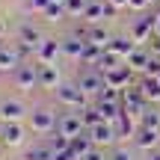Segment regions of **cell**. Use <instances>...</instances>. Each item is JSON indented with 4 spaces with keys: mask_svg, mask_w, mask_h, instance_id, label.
Segmentation results:
<instances>
[{
    "mask_svg": "<svg viewBox=\"0 0 160 160\" xmlns=\"http://www.w3.org/2000/svg\"><path fill=\"white\" fill-rule=\"evenodd\" d=\"M122 110L131 113L133 119H142V113L148 110V101L142 98V92L137 86H128V89H122Z\"/></svg>",
    "mask_w": 160,
    "mask_h": 160,
    "instance_id": "obj_1",
    "label": "cell"
},
{
    "mask_svg": "<svg viewBox=\"0 0 160 160\" xmlns=\"http://www.w3.org/2000/svg\"><path fill=\"white\" fill-rule=\"evenodd\" d=\"M77 86L86 92V95H95V98H98V95L104 92V86H107V80H104V74L95 68V65H89V68H83V71L77 74Z\"/></svg>",
    "mask_w": 160,
    "mask_h": 160,
    "instance_id": "obj_2",
    "label": "cell"
},
{
    "mask_svg": "<svg viewBox=\"0 0 160 160\" xmlns=\"http://www.w3.org/2000/svg\"><path fill=\"white\" fill-rule=\"evenodd\" d=\"M57 101L65 104V107L83 110V107H86V92L80 89L77 83H59V86H57Z\"/></svg>",
    "mask_w": 160,
    "mask_h": 160,
    "instance_id": "obj_3",
    "label": "cell"
},
{
    "mask_svg": "<svg viewBox=\"0 0 160 160\" xmlns=\"http://www.w3.org/2000/svg\"><path fill=\"white\" fill-rule=\"evenodd\" d=\"M12 80H15L18 89H33V86H39V65L21 62L15 71H12Z\"/></svg>",
    "mask_w": 160,
    "mask_h": 160,
    "instance_id": "obj_4",
    "label": "cell"
},
{
    "mask_svg": "<svg viewBox=\"0 0 160 160\" xmlns=\"http://www.w3.org/2000/svg\"><path fill=\"white\" fill-rule=\"evenodd\" d=\"M104 80H107V86H116V89H128V86H131V80H133V68H131L128 62H122V65H116V68L104 71Z\"/></svg>",
    "mask_w": 160,
    "mask_h": 160,
    "instance_id": "obj_5",
    "label": "cell"
},
{
    "mask_svg": "<svg viewBox=\"0 0 160 160\" xmlns=\"http://www.w3.org/2000/svg\"><path fill=\"white\" fill-rule=\"evenodd\" d=\"M89 137H92V142L95 145H113L116 139H119V133H116V125L113 122H98L95 128H89Z\"/></svg>",
    "mask_w": 160,
    "mask_h": 160,
    "instance_id": "obj_6",
    "label": "cell"
},
{
    "mask_svg": "<svg viewBox=\"0 0 160 160\" xmlns=\"http://www.w3.org/2000/svg\"><path fill=\"white\" fill-rule=\"evenodd\" d=\"M30 125L36 133H53L57 131V116L51 110H33L30 113Z\"/></svg>",
    "mask_w": 160,
    "mask_h": 160,
    "instance_id": "obj_7",
    "label": "cell"
},
{
    "mask_svg": "<svg viewBox=\"0 0 160 160\" xmlns=\"http://www.w3.org/2000/svg\"><path fill=\"white\" fill-rule=\"evenodd\" d=\"M59 53H62V42H57V39H45L39 48H36V59L45 62V65H57Z\"/></svg>",
    "mask_w": 160,
    "mask_h": 160,
    "instance_id": "obj_8",
    "label": "cell"
},
{
    "mask_svg": "<svg viewBox=\"0 0 160 160\" xmlns=\"http://www.w3.org/2000/svg\"><path fill=\"white\" fill-rule=\"evenodd\" d=\"M57 131L65 133V137H77V133H83V119H80V113H62L57 119Z\"/></svg>",
    "mask_w": 160,
    "mask_h": 160,
    "instance_id": "obj_9",
    "label": "cell"
},
{
    "mask_svg": "<svg viewBox=\"0 0 160 160\" xmlns=\"http://www.w3.org/2000/svg\"><path fill=\"white\" fill-rule=\"evenodd\" d=\"M113 125H116L119 139H133V137H137V131H139V119H133V116L125 113V110H122V116L113 122Z\"/></svg>",
    "mask_w": 160,
    "mask_h": 160,
    "instance_id": "obj_10",
    "label": "cell"
},
{
    "mask_svg": "<svg viewBox=\"0 0 160 160\" xmlns=\"http://www.w3.org/2000/svg\"><path fill=\"white\" fill-rule=\"evenodd\" d=\"M133 145L142 151H154L160 145V131H151V128H139L137 137H133Z\"/></svg>",
    "mask_w": 160,
    "mask_h": 160,
    "instance_id": "obj_11",
    "label": "cell"
},
{
    "mask_svg": "<svg viewBox=\"0 0 160 160\" xmlns=\"http://www.w3.org/2000/svg\"><path fill=\"white\" fill-rule=\"evenodd\" d=\"M139 92H142V98L148 104H157L160 101V77H154V74H145L142 80H139V86H137Z\"/></svg>",
    "mask_w": 160,
    "mask_h": 160,
    "instance_id": "obj_12",
    "label": "cell"
},
{
    "mask_svg": "<svg viewBox=\"0 0 160 160\" xmlns=\"http://www.w3.org/2000/svg\"><path fill=\"white\" fill-rule=\"evenodd\" d=\"M0 142L6 145V148H15V145L24 142V128L18 125V122H6L3 133H0Z\"/></svg>",
    "mask_w": 160,
    "mask_h": 160,
    "instance_id": "obj_13",
    "label": "cell"
},
{
    "mask_svg": "<svg viewBox=\"0 0 160 160\" xmlns=\"http://www.w3.org/2000/svg\"><path fill=\"white\" fill-rule=\"evenodd\" d=\"M18 65H21V51L9 45H0V71H15Z\"/></svg>",
    "mask_w": 160,
    "mask_h": 160,
    "instance_id": "obj_14",
    "label": "cell"
},
{
    "mask_svg": "<svg viewBox=\"0 0 160 160\" xmlns=\"http://www.w3.org/2000/svg\"><path fill=\"white\" fill-rule=\"evenodd\" d=\"M95 107H98V113H101L104 122H116V119L122 116V101H107V98H98Z\"/></svg>",
    "mask_w": 160,
    "mask_h": 160,
    "instance_id": "obj_15",
    "label": "cell"
},
{
    "mask_svg": "<svg viewBox=\"0 0 160 160\" xmlns=\"http://www.w3.org/2000/svg\"><path fill=\"white\" fill-rule=\"evenodd\" d=\"M39 86H42V89H57V86H59V71H57V65L39 62Z\"/></svg>",
    "mask_w": 160,
    "mask_h": 160,
    "instance_id": "obj_16",
    "label": "cell"
},
{
    "mask_svg": "<svg viewBox=\"0 0 160 160\" xmlns=\"http://www.w3.org/2000/svg\"><path fill=\"white\" fill-rule=\"evenodd\" d=\"M151 33H154V18H139V21H133V27H131V39L133 42H145Z\"/></svg>",
    "mask_w": 160,
    "mask_h": 160,
    "instance_id": "obj_17",
    "label": "cell"
},
{
    "mask_svg": "<svg viewBox=\"0 0 160 160\" xmlns=\"http://www.w3.org/2000/svg\"><path fill=\"white\" fill-rule=\"evenodd\" d=\"M27 113L21 101H3L0 104V119L3 122H21V116Z\"/></svg>",
    "mask_w": 160,
    "mask_h": 160,
    "instance_id": "obj_18",
    "label": "cell"
},
{
    "mask_svg": "<svg viewBox=\"0 0 160 160\" xmlns=\"http://www.w3.org/2000/svg\"><path fill=\"white\" fill-rule=\"evenodd\" d=\"M95 148V142H92V137H89V131H83V133H77V137H71V151H74L77 157H86L89 151Z\"/></svg>",
    "mask_w": 160,
    "mask_h": 160,
    "instance_id": "obj_19",
    "label": "cell"
},
{
    "mask_svg": "<svg viewBox=\"0 0 160 160\" xmlns=\"http://www.w3.org/2000/svg\"><path fill=\"white\" fill-rule=\"evenodd\" d=\"M83 45H86L83 36H68V39H62V53H65L68 59H80V53H83Z\"/></svg>",
    "mask_w": 160,
    "mask_h": 160,
    "instance_id": "obj_20",
    "label": "cell"
},
{
    "mask_svg": "<svg viewBox=\"0 0 160 160\" xmlns=\"http://www.w3.org/2000/svg\"><path fill=\"white\" fill-rule=\"evenodd\" d=\"M21 160H53V148H51V142H48V139H42V142H36Z\"/></svg>",
    "mask_w": 160,
    "mask_h": 160,
    "instance_id": "obj_21",
    "label": "cell"
},
{
    "mask_svg": "<svg viewBox=\"0 0 160 160\" xmlns=\"http://www.w3.org/2000/svg\"><path fill=\"white\" fill-rule=\"evenodd\" d=\"M18 39H21L27 48H39L42 42H45V39H42V33L33 27V24H21V30H18Z\"/></svg>",
    "mask_w": 160,
    "mask_h": 160,
    "instance_id": "obj_22",
    "label": "cell"
},
{
    "mask_svg": "<svg viewBox=\"0 0 160 160\" xmlns=\"http://www.w3.org/2000/svg\"><path fill=\"white\" fill-rule=\"evenodd\" d=\"M107 48H110L113 53H119L122 59H125V57H128V53H131V51H133L137 45H133V39H128V36H113Z\"/></svg>",
    "mask_w": 160,
    "mask_h": 160,
    "instance_id": "obj_23",
    "label": "cell"
},
{
    "mask_svg": "<svg viewBox=\"0 0 160 160\" xmlns=\"http://www.w3.org/2000/svg\"><path fill=\"white\" fill-rule=\"evenodd\" d=\"M42 15L48 18V21H62V18H68V9H65V0H51V3L45 6V12Z\"/></svg>",
    "mask_w": 160,
    "mask_h": 160,
    "instance_id": "obj_24",
    "label": "cell"
},
{
    "mask_svg": "<svg viewBox=\"0 0 160 160\" xmlns=\"http://www.w3.org/2000/svg\"><path fill=\"white\" fill-rule=\"evenodd\" d=\"M110 39H113V36H110L104 27H98V24H92V30L86 33V42H92V45H98V48H107Z\"/></svg>",
    "mask_w": 160,
    "mask_h": 160,
    "instance_id": "obj_25",
    "label": "cell"
},
{
    "mask_svg": "<svg viewBox=\"0 0 160 160\" xmlns=\"http://www.w3.org/2000/svg\"><path fill=\"white\" fill-rule=\"evenodd\" d=\"M125 62L131 65L133 71H145V65H148V53H145V51H139V48H133V51L125 57Z\"/></svg>",
    "mask_w": 160,
    "mask_h": 160,
    "instance_id": "obj_26",
    "label": "cell"
},
{
    "mask_svg": "<svg viewBox=\"0 0 160 160\" xmlns=\"http://www.w3.org/2000/svg\"><path fill=\"white\" fill-rule=\"evenodd\" d=\"M101 53H104V48H98V45H92V42H86V45H83V53H80V62H86V65H98Z\"/></svg>",
    "mask_w": 160,
    "mask_h": 160,
    "instance_id": "obj_27",
    "label": "cell"
},
{
    "mask_svg": "<svg viewBox=\"0 0 160 160\" xmlns=\"http://www.w3.org/2000/svg\"><path fill=\"white\" fill-rule=\"evenodd\" d=\"M139 128H151V131H160V110H154L148 104V110L142 113V119H139Z\"/></svg>",
    "mask_w": 160,
    "mask_h": 160,
    "instance_id": "obj_28",
    "label": "cell"
},
{
    "mask_svg": "<svg viewBox=\"0 0 160 160\" xmlns=\"http://www.w3.org/2000/svg\"><path fill=\"white\" fill-rule=\"evenodd\" d=\"M80 119H83V128H86V131H89V128H95L98 122H104V119H101V113H98V107H83Z\"/></svg>",
    "mask_w": 160,
    "mask_h": 160,
    "instance_id": "obj_29",
    "label": "cell"
},
{
    "mask_svg": "<svg viewBox=\"0 0 160 160\" xmlns=\"http://www.w3.org/2000/svg\"><path fill=\"white\" fill-rule=\"evenodd\" d=\"M83 18L89 24H98L104 18V3H89V6H86V12H83Z\"/></svg>",
    "mask_w": 160,
    "mask_h": 160,
    "instance_id": "obj_30",
    "label": "cell"
},
{
    "mask_svg": "<svg viewBox=\"0 0 160 160\" xmlns=\"http://www.w3.org/2000/svg\"><path fill=\"white\" fill-rule=\"evenodd\" d=\"M86 6H89V0H65V9H68V15H80V18H83Z\"/></svg>",
    "mask_w": 160,
    "mask_h": 160,
    "instance_id": "obj_31",
    "label": "cell"
},
{
    "mask_svg": "<svg viewBox=\"0 0 160 160\" xmlns=\"http://www.w3.org/2000/svg\"><path fill=\"white\" fill-rule=\"evenodd\" d=\"M53 160H80L71 148H62V151H53Z\"/></svg>",
    "mask_w": 160,
    "mask_h": 160,
    "instance_id": "obj_32",
    "label": "cell"
},
{
    "mask_svg": "<svg viewBox=\"0 0 160 160\" xmlns=\"http://www.w3.org/2000/svg\"><path fill=\"white\" fill-rule=\"evenodd\" d=\"M80 160H107V157H104V148H101V145H95L89 154H86V157H80Z\"/></svg>",
    "mask_w": 160,
    "mask_h": 160,
    "instance_id": "obj_33",
    "label": "cell"
},
{
    "mask_svg": "<svg viewBox=\"0 0 160 160\" xmlns=\"http://www.w3.org/2000/svg\"><path fill=\"white\" fill-rule=\"evenodd\" d=\"M110 160H133V157H131V151H128V148H116Z\"/></svg>",
    "mask_w": 160,
    "mask_h": 160,
    "instance_id": "obj_34",
    "label": "cell"
},
{
    "mask_svg": "<svg viewBox=\"0 0 160 160\" xmlns=\"http://www.w3.org/2000/svg\"><path fill=\"white\" fill-rule=\"evenodd\" d=\"M116 12H119V6H113L110 0H104V18H116Z\"/></svg>",
    "mask_w": 160,
    "mask_h": 160,
    "instance_id": "obj_35",
    "label": "cell"
},
{
    "mask_svg": "<svg viewBox=\"0 0 160 160\" xmlns=\"http://www.w3.org/2000/svg\"><path fill=\"white\" fill-rule=\"evenodd\" d=\"M128 6H131V9H145L148 0H128Z\"/></svg>",
    "mask_w": 160,
    "mask_h": 160,
    "instance_id": "obj_36",
    "label": "cell"
},
{
    "mask_svg": "<svg viewBox=\"0 0 160 160\" xmlns=\"http://www.w3.org/2000/svg\"><path fill=\"white\" fill-rule=\"evenodd\" d=\"M51 3V0H33V9H39V12H45V6Z\"/></svg>",
    "mask_w": 160,
    "mask_h": 160,
    "instance_id": "obj_37",
    "label": "cell"
},
{
    "mask_svg": "<svg viewBox=\"0 0 160 160\" xmlns=\"http://www.w3.org/2000/svg\"><path fill=\"white\" fill-rule=\"evenodd\" d=\"M154 36H157V39H160V12H157V15H154Z\"/></svg>",
    "mask_w": 160,
    "mask_h": 160,
    "instance_id": "obj_38",
    "label": "cell"
},
{
    "mask_svg": "<svg viewBox=\"0 0 160 160\" xmlns=\"http://www.w3.org/2000/svg\"><path fill=\"white\" fill-rule=\"evenodd\" d=\"M3 36H6V21L0 18V39H3Z\"/></svg>",
    "mask_w": 160,
    "mask_h": 160,
    "instance_id": "obj_39",
    "label": "cell"
},
{
    "mask_svg": "<svg viewBox=\"0 0 160 160\" xmlns=\"http://www.w3.org/2000/svg\"><path fill=\"white\" fill-rule=\"evenodd\" d=\"M110 3H113V6H119V9H122V6H128V0H110Z\"/></svg>",
    "mask_w": 160,
    "mask_h": 160,
    "instance_id": "obj_40",
    "label": "cell"
},
{
    "mask_svg": "<svg viewBox=\"0 0 160 160\" xmlns=\"http://www.w3.org/2000/svg\"><path fill=\"white\" fill-rule=\"evenodd\" d=\"M148 160H160V151L154 148V151H151V154H148Z\"/></svg>",
    "mask_w": 160,
    "mask_h": 160,
    "instance_id": "obj_41",
    "label": "cell"
},
{
    "mask_svg": "<svg viewBox=\"0 0 160 160\" xmlns=\"http://www.w3.org/2000/svg\"><path fill=\"white\" fill-rule=\"evenodd\" d=\"M3 128H6V122H3V119H0V133H3Z\"/></svg>",
    "mask_w": 160,
    "mask_h": 160,
    "instance_id": "obj_42",
    "label": "cell"
},
{
    "mask_svg": "<svg viewBox=\"0 0 160 160\" xmlns=\"http://www.w3.org/2000/svg\"><path fill=\"white\" fill-rule=\"evenodd\" d=\"M148 3H151V0H148Z\"/></svg>",
    "mask_w": 160,
    "mask_h": 160,
    "instance_id": "obj_43",
    "label": "cell"
},
{
    "mask_svg": "<svg viewBox=\"0 0 160 160\" xmlns=\"http://www.w3.org/2000/svg\"><path fill=\"white\" fill-rule=\"evenodd\" d=\"M0 145H3V142H0Z\"/></svg>",
    "mask_w": 160,
    "mask_h": 160,
    "instance_id": "obj_44",
    "label": "cell"
},
{
    "mask_svg": "<svg viewBox=\"0 0 160 160\" xmlns=\"http://www.w3.org/2000/svg\"><path fill=\"white\" fill-rule=\"evenodd\" d=\"M157 77H160V74H157Z\"/></svg>",
    "mask_w": 160,
    "mask_h": 160,
    "instance_id": "obj_45",
    "label": "cell"
}]
</instances>
